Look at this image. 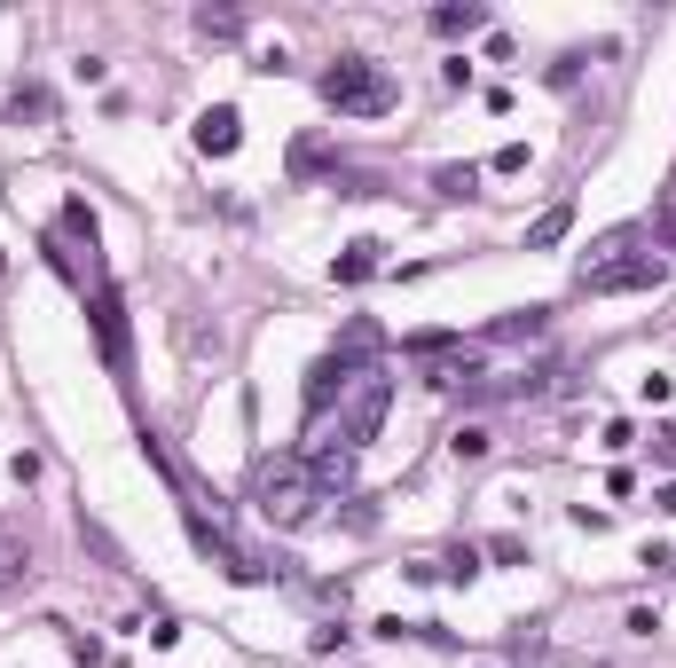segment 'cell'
<instances>
[{"instance_id":"obj_8","label":"cell","mask_w":676,"mask_h":668,"mask_svg":"<svg viewBox=\"0 0 676 668\" xmlns=\"http://www.w3.org/2000/svg\"><path fill=\"white\" fill-rule=\"evenodd\" d=\"M433 31H441V40H464V31H488V0H449V9H433Z\"/></svg>"},{"instance_id":"obj_25","label":"cell","mask_w":676,"mask_h":668,"mask_svg":"<svg viewBox=\"0 0 676 668\" xmlns=\"http://www.w3.org/2000/svg\"><path fill=\"white\" fill-rule=\"evenodd\" d=\"M519 668H535V660H519Z\"/></svg>"},{"instance_id":"obj_16","label":"cell","mask_w":676,"mask_h":668,"mask_svg":"<svg viewBox=\"0 0 676 668\" xmlns=\"http://www.w3.org/2000/svg\"><path fill=\"white\" fill-rule=\"evenodd\" d=\"M197 31H205V40H236V31H245V9H197Z\"/></svg>"},{"instance_id":"obj_11","label":"cell","mask_w":676,"mask_h":668,"mask_svg":"<svg viewBox=\"0 0 676 668\" xmlns=\"http://www.w3.org/2000/svg\"><path fill=\"white\" fill-rule=\"evenodd\" d=\"M425 386H441V393H456V386H480V354H441Z\"/></svg>"},{"instance_id":"obj_10","label":"cell","mask_w":676,"mask_h":668,"mask_svg":"<svg viewBox=\"0 0 676 668\" xmlns=\"http://www.w3.org/2000/svg\"><path fill=\"white\" fill-rule=\"evenodd\" d=\"M543 330H551V307H512L488 323V339H543Z\"/></svg>"},{"instance_id":"obj_13","label":"cell","mask_w":676,"mask_h":668,"mask_svg":"<svg viewBox=\"0 0 676 668\" xmlns=\"http://www.w3.org/2000/svg\"><path fill=\"white\" fill-rule=\"evenodd\" d=\"M323 165H330V150H323V134H299V142H291V181H315Z\"/></svg>"},{"instance_id":"obj_4","label":"cell","mask_w":676,"mask_h":668,"mask_svg":"<svg viewBox=\"0 0 676 668\" xmlns=\"http://www.w3.org/2000/svg\"><path fill=\"white\" fill-rule=\"evenodd\" d=\"M386 401H393V378H386V370H362V378H354V393L338 401V432H347V449L378 441V425H386Z\"/></svg>"},{"instance_id":"obj_17","label":"cell","mask_w":676,"mask_h":668,"mask_svg":"<svg viewBox=\"0 0 676 668\" xmlns=\"http://www.w3.org/2000/svg\"><path fill=\"white\" fill-rule=\"evenodd\" d=\"M433 189H441V197H472V189H480V165H441Z\"/></svg>"},{"instance_id":"obj_22","label":"cell","mask_w":676,"mask_h":668,"mask_svg":"<svg viewBox=\"0 0 676 668\" xmlns=\"http://www.w3.org/2000/svg\"><path fill=\"white\" fill-rule=\"evenodd\" d=\"M653 237H661V244H676V197L661 205V220H653Z\"/></svg>"},{"instance_id":"obj_20","label":"cell","mask_w":676,"mask_h":668,"mask_svg":"<svg viewBox=\"0 0 676 668\" xmlns=\"http://www.w3.org/2000/svg\"><path fill=\"white\" fill-rule=\"evenodd\" d=\"M488 558H496V566H527V543H519V534H496Z\"/></svg>"},{"instance_id":"obj_2","label":"cell","mask_w":676,"mask_h":668,"mask_svg":"<svg viewBox=\"0 0 676 668\" xmlns=\"http://www.w3.org/2000/svg\"><path fill=\"white\" fill-rule=\"evenodd\" d=\"M323 103L330 111H347V118H386L401 103V87L386 63H370V55H338L330 72H323Z\"/></svg>"},{"instance_id":"obj_7","label":"cell","mask_w":676,"mask_h":668,"mask_svg":"<svg viewBox=\"0 0 676 668\" xmlns=\"http://www.w3.org/2000/svg\"><path fill=\"white\" fill-rule=\"evenodd\" d=\"M95 330H103L111 370H126V315H118V291H111V283H95Z\"/></svg>"},{"instance_id":"obj_12","label":"cell","mask_w":676,"mask_h":668,"mask_svg":"<svg viewBox=\"0 0 676 668\" xmlns=\"http://www.w3.org/2000/svg\"><path fill=\"white\" fill-rule=\"evenodd\" d=\"M566 228H574V205H551L543 220L527 228V252H551V244H566Z\"/></svg>"},{"instance_id":"obj_6","label":"cell","mask_w":676,"mask_h":668,"mask_svg":"<svg viewBox=\"0 0 676 668\" xmlns=\"http://www.w3.org/2000/svg\"><path fill=\"white\" fill-rule=\"evenodd\" d=\"M236 142H245V118H236V103H213L205 118H197V150H205V157H236Z\"/></svg>"},{"instance_id":"obj_9","label":"cell","mask_w":676,"mask_h":668,"mask_svg":"<svg viewBox=\"0 0 676 668\" xmlns=\"http://www.w3.org/2000/svg\"><path fill=\"white\" fill-rule=\"evenodd\" d=\"M330 276H338V283H370V276H378V244H370V237H354L347 252L330 260Z\"/></svg>"},{"instance_id":"obj_23","label":"cell","mask_w":676,"mask_h":668,"mask_svg":"<svg viewBox=\"0 0 676 668\" xmlns=\"http://www.w3.org/2000/svg\"><path fill=\"white\" fill-rule=\"evenodd\" d=\"M653 456H661V464H676V425H661V432H653Z\"/></svg>"},{"instance_id":"obj_1","label":"cell","mask_w":676,"mask_h":668,"mask_svg":"<svg viewBox=\"0 0 676 668\" xmlns=\"http://www.w3.org/2000/svg\"><path fill=\"white\" fill-rule=\"evenodd\" d=\"M315 504H330V495H323L315 464L299 456V449L260 456V464H252V512H260L267 527H308V519H315Z\"/></svg>"},{"instance_id":"obj_21","label":"cell","mask_w":676,"mask_h":668,"mask_svg":"<svg viewBox=\"0 0 676 668\" xmlns=\"http://www.w3.org/2000/svg\"><path fill=\"white\" fill-rule=\"evenodd\" d=\"M55 629H63V621H55ZM63 645H72V653H79L87 668H95V660H103V645H95V638H87V629H63Z\"/></svg>"},{"instance_id":"obj_14","label":"cell","mask_w":676,"mask_h":668,"mask_svg":"<svg viewBox=\"0 0 676 668\" xmlns=\"http://www.w3.org/2000/svg\"><path fill=\"white\" fill-rule=\"evenodd\" d=\"M488 449H496V432H488V425H456V432H449V456H456V464H480Z\"/></svg>"},{"instance_id":"obj_19","label":"cell","mask_w":676,"mask_h":668,"mask_svg":"<svg viewBox=\"0 0 676 668\" xmlns=\"http://www.w3.org/2000/svg\"><path fill=\"white\" fill-rule=\"evenodd\" d=\"M9 118H16V126H24V118H48V94H40V87H24L16 103H9Z\"/></svg>"},{"instance_id":"obj_15","label":"cell","mask_w":676,"mask_h":668,"mask_svg":"<svg viewBox=\"0 0 676 668\" xmlns=\"http://www.w3.org/2000/svg\"><path fill=\"white\" fill-rule=\"evenodd\" d=\"M433 566H441V582H480V551H472V543H456L449 558H433Z\"/></svg>"},{"instance_id":"obj_3","label":"cell","mask_w":676,"mask_h":668,"mask_svg":"<svg viewBox=\"0 0 676 668\" xmlns=\"http://www.w3.org/2000/svg\"><path fill=\"white\" fill-rule=\"evenodd\" d=\"M668 267L661 252H629V237H605L590 260H583V291L590 299H614V291H661Z\"/></svg>"},{"instance_id":"obj_18","label":"cell","mask_w":676,"mask_h":668,"mask_svg":"<svg viewBox=\"0 0 676 668\" xmlns=\"http://www.w3.org/2000/svg\"><path fill=\"white\" fill-rule=\"evenodd\" d=\"M488 174H527V142H503V150L488 157Z\"/></svg>"},{"instance_id":"obj_24","label":"cell","mask_w":676,"mask_h":668,"mask_svg":"<svg viewBox=\"0 0 676 668\" xmlns=\"http://www.w3.org/2000/svg\"><path fill=\"white\" fill-rule=\"evenodd\" d=\"M653 512H668V519H676V480H661V488H653Z\"/></svg>"},{"instance_id":"obj_5","label":"cell","mask_w":676,"mask_h":668,"mask_svg":"<svg viewBox=\"0 0 676 668\" xmlns=\"http://www.w3.org/2000/svg\"><path fill=\"white\" fill-rule=\"evenodd\" d=\"M362 370H378V362H354V354H323L315 370H308V417H323L330 401H347Z\"/></svg>"}]
</instances>
